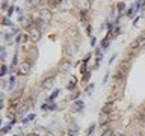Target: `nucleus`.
<instances>
[{"mask_svg":"<svg viewBox=\"0 0 145 136\" xmlns=\"http://www.w3.org/2000/svg\"><path fill=\"white\" fill-rule=\"evenodd\" d=\"M72 6H76L72 2H68V0H63V2L59 3V9L60 11H70V9H72Z\"/></svg>","mask_w":145,"mask_h":136,"instance_id":"obj_9","label":"nucleus"},{"mask_svg":"<svg viewBox=\"0 0 145 136\" xmlns=\"http://www.w3.org/2000/svg\"><path fill=\"white\" fill-rule=\"evenodd\" d=\"M116 8H118V11H120V12H122V11H125V3L124 2H120Z\"/></svg>","mask_w":145,"mask_h":136,"instance_id":"obj_19","label":"nucleus"},{"mask_svg":"<svg viewBox=\"0 0 145 136\" xmlns=\"http://www.w3.org/2000/svg\"><path fill=\"white\" fill-rule=\"evenodd\" d=\"M48 109H50V111H54V109H56V106H54L53 103H50V104H48Z\"/></svg>","mask_w":145,"mask_h":136,"instance_id":"obj_25","label":"nucleus"},{"mask_svg":"<svg viewBox=\"0 0 145 136\" xmlns=\"http://www.w3.org/2000/svg\"><path fill=\"white\" fill-rule=\"evenodd\" d=\"M71 68V63L68 62V61H62L60 63H59V70L60 71H67V70H70Z\"/></svg>","mask_w":145,"mask_h":136,"instance_id":"obj_12","label":"nucleus"},{"mask_svg":"<svg viewBox=\"0 0 145 136\" xmlns=\"http://www.w3.org/2000/svg\"><path fill=\"white\" fill-rule=\"evenodd\" d=\"M136 136H141V135H136Z\"/></svg>","mask_w":145,"mask_h":136,"instance_id":"obj_34","label":"nucleus"},{"mask_svg":"<svg viewBox=\"0 0 145 136\" xmlns=\"http://www.w3.org/2000/svg\"><path fill=\"white\" fill-rule=\"evenodd\" d=\"M89 77H91V73H85V74H83V79H82V80H83V82H88Z\"/></svg>","mask_w":145,"mask_h":136,"instance_id":"obj_22","label":"nucleus"},{"mask_svg":"<svg viewBox=\"0 0 145 136\" xmlns=\"http://www.w3.org/2000/svg\"><path fill=\"white\" fill-rule=\"evenodd\" d=\"M5 73H6V67H3V68H2V76H5Z\"/></svg>","mask_w":145,"mask_h":136,"instance_id":"obj_28","label":"nucleus"},{"mask_svg":"<svg viewBox=\"0 0 145 136\" xmlns=\"http://www.w3.org/2000/svg\"><path fill=\"white\" fill-rule=\"evenodd\" d=\"M79 135V125L77 124H71L68 129V136H77Z\"/></svg>","mask_w":145,"mask_h":136,"instance_id":"obj_10","label":"nucleus"},{"mask_svg":"<svg viewBox=\"0 0 145 136\" xmlns=\"http://www.w3.org/2000/svg\"><path fill=\"white\" fill-rule=\"evenodd\" d=\"M51 11L50 9H47V8H42V9H39L38 11V18L39 20H42V21H50L51 20Z\"/></svg>","mask_w":145,"mask_h":136,"instance_id":"obj_3","label":"nucleus"},{"mask_svg":"<svg viewBox=\"0 0 145 136\" xmlns=\"http://www.w3.org/2000/svg\"><path fill=\"white\" fill-rule=\"evenodd\" d=\"M53 82H54V77H50V79H45L42 82V89H50L53 86Z\"/></svg>","mask_w":145,"mask_h":136,"instance_id":"obj_11","label":"nucleus"},{"mask_svg":"<svg viewBox=\"0 0 145 136\" xmlns=\"http://www.w3.org/2000/svg\"><path fill=\"white\" fill-rule=\"evenodd\" d=\"M127 71H129V63L127 62H122V65L118 67V71H116V77L118 79H121L127 74Z\"/></svg>","mask_w":145,"mask_h":136,"instance_id":"obj_7","label":"nucleus"},{"mask_svg":"<svg viewBox=\"0 0 145 136\" xmlns=\"http://www.w3.org/2000/svg\"><path fill=\"white\" fill-rule=\"evenodd\" d=\"M35 133L38 135V136H48V132L45 130V129H42V127H36V129H35Z\"/></svg>","mask_w":145,"mask_h":136,"instance_id":"obj_14","label":"nucleus"},{"mask_svg":"<svg viewBox=\"0 0 145 136\" xmlns=\"http://www.w3.org/2000/svg\"><path fill=\"white\" fill-rule=\"evenodd\" d=\"M142 115H144V116H145V111H144V113H142Z\"/></svg>","mask_w":145,"mask_h":136,"instance_id":"obj_32","label":"nucleus"},{"mask_svg":"<svg viewBox=\"0 0 145 136\" xmlns=\"http://www.w3.org/2000/svg\"><path fill=\"white\" fill-rule=\"evenodd\" d=\"M42 3H47V2H45V0H30V5L32 6H39Z\"/></svg>","mask_w":145,"mask_h":136,"instance_id":"obj_16","label":"nucleus"},{"mask_svg":"<svg viewBox=\"0 0 145 136\" xmlns=\"http://www.w3.org/2000/svg\"><path fill=\"white\" fill-rule=\"evenodd\" d=\"M29 38H30L33 42L39 41V39H41V30L38 29V27H32L30 32H29Z\"/></svg>","mask_w":145,"mask_h":136,"instance_id":"obj_5","label":"nucleus"},{"mask_svg":"<svg viewBox=\"0 0 145 136\" xmlns=\"http://www.w3.org/2000/svg\"><path fill=\"white\" fill-rule=\"evenodd\" d=\"M118 33H120V27H116V29H115V30H113V36H116V35H118Z\"/></svg>","mask_w":145,"mask_h":136,"instance_id":"obj_26","label":"nucleus"},{"mask_svg":"<svg viewBox=\"0 0 145 136\" xmlns=\"http://www.w3.org/2000/svg\"><path fill=\"white\" fill-rule=\"evenodd\" d=\"M76 6L80 9L82 12H86L88 9L91 8V2H89V0H77V2H76Z\"/></svg>","mask_w":145,"mask_h":136,"instance_id":"obj_6","label":"nucleus"},{"mask_svg":"<svg viewBox=\"0 0 145 136\" xmlns=\"http://www.w3.org/2000/svg\"><path fill=\"white\" fill-rule=\"evenodd\" d=\"M142 47H145V38H144V36H138V38L130 44V49H133V50L142 49Z\"/></svg>","mask_w":145,"mask_h":136,"instance_id":"obj_4","label":"nucleus"},{"mask_svg":"<svg viewBox=\"0 0 145 136\" xmlns=\"http://www.w3.org/2000/svg\"><path fill=\"white\" fill-rule=\"evenodd\" d=\"M63 50H65L67 54H76L79 49H77V44H76V42H72L71 39H68V41L65 42V45H63Z\"/></svg>","mask_w":145,"mask_h":136,"instance_id":"obj_2","label":"nucleus"},{"mask_svg":"<svg viewBox=\"0 0 145 136\" xmlns=\"http://www.w3.org/2000/svg\"><path fill=\"white\" fill-rule=\"evenodd\" d=\"M109 121V113H106V112H101V113H100V120H98V123L100 124H106Z\"/></svg>","mask_w":145,"mask_h":136,"instance_id":"obj_13","label":"nucleus"},{"mask_svg":"<svg viewBox=\"0 0 145 136\" xmlns=\"http://www.w3.org/2000/svg\"><path fill=\"white\" fill-rule=\"evenodd\" d=\"M74 107H76V111H82V109H83V101H82V100H77L74 103Z\"/></svg>","mask_w":145,"mask_h":136,"instance_id":"obj_15","label":"nucleus"},{"mask_svg":"<svg viewBox=\"0 0 145 136\" xmlns=\"http://www.w3.org/2000/svg\"><path fill=\"white\" fill-rule=\"evenodd\" d=\"M112 136H121V135H118V133H115V135H112Z\"/></svg>","mask_w":145,"mask_h":136,"instance_id":"obj_31","label":"nucleus"},{"mask_svg":"<svg viewBox=\"0 0 145 136\" xmlns=\"http://www.w3.org/2000/svg\"><path fill=\"white\" fill-rule=\"evenodd\" d=\"M62 2H63V0H62Z\"/></svg>","mask_w":145,"mask_h":136,"instance_id":"obj_35","label":"nucleus"},{"mask_svg":"<svg viewBox=\"0 0 145 136\" xmlns=\"http://www.w3.org/2000/svg\"><path fill=\"white\" fill-rule=\"evenodd\" d=\"M76 88V79H72L71 82H70V83H68V86H67V89H70V91H72V89H74Z\"/></svg>","mask_w":145,"mask_h":136,"instance_id":"obj_18","label":"nucleus"},{"mask_svg":"<svg viewBox=\"0 0 145 136\" xmlns=\"http://www.w3.org/2000/svg\"><path fill=\"white\" fill-rule=\"evenodd\" d=\"M109 42H110V39H109V36H106V38L103 39V42H101V47L103 49H107L109 47Z\"/></svg>","mask_w":145,"mask_h":136,"instance_id":"obj_17","label":"nucleus"},{"mask_svg":"<svg viewBox=\"0 0 145 136\" xmlns=\"http://www.w3.org/2000/svg\"><path fill=\"white\" fill-rule=\"evenodd\" d=\"M112 135H113V133H112V130H106L101 136H112Z\"/></svg>","mask_w":145,"mask_h":136,"instance_id":"obj_24","label":"nucleus"},{"mask_svg":"<svg viewBox=\"0 0 145 136\" xmlns=\"http://www.w3.org/2000/svg\"><path fill=\"white\" fill-rule=\"evenodd\" d=\"M112 95L115 97V98H118V97H121L122 95V80L121 79H115V85H113V91H112Z\"/></svg>","mask_w":145,"mask_h":136,"instance_id":"obj_1","label":"nucleus"},{"mask_svg":"<svg viewBox=\"0 0 145 136\" xmlns=\"http://www.w3.org/2000/svg\"><path fill=\"white\" fill-rule=\"evenodd\" d=\"M89 2H94V0H89Z\"/></svg>","mask_w":145,"mask_h":136,"instance_id":"obj_33","label":"nucleus"},{"mask_svg":"<svg viewBox=\"0 0 145 136\" xmlns=\"http://www.w3.org/2000/svg\"><path fill=\"white\" fill-rule=\"evenodd\" d=\"M14 85H15V77L12 76L11 79H9V89H14Z\"/></svg>","mask_w":145,"mask_h":136,"instance_id":"obj_20","label":"nucleus"},{"mask_svg":"<svg viewBox=\"0 0 145 136\" xmlns=\"http://www.w3.org/2000/svg\"><path fill=\"white\" fill-rule=\"evenodd\" d=\"M29 71H30V63L29 62H21L20 68H18V74H20V76H26V74H29Z\"/></svg>","mask_w":145,"mask_h":136,"instance_id":"obj_8","label":"nucleus"},{"mask_svg":"<svg viewBox=\"0 0 145 136\" xmlns=\"http://www.w3.org/2000/svg\"><path fill=\"white\" fill-rule=\"evenodd\" d=\"M58 94H59V91H54V92H53V94L50 95V98H48V101L51 103V101H53V100H54V98H56V97H58Z\"/></svg>","mask_w":145,"mask_h":136,"instance_id":"obj_21","label":"nucleus"},{"mask_svg":"<svg viewBox=\"0 0 145 136\" xmlns=\"http://www.w3.org/2000/svg\"><path fill=\"white\" fill-rule=\"evenodd\" d=\"M141 36H144V38H145V30H144V32L141 33Z\"/></svg>","mask_w":145,"mask_h":136,"instance_id":"obj_30","label":"nucleus"},{"mask_svg":"<svg viewBox=\"0 0 145 136\" xmlns=\"http://www.w3.org/2000/svg\"><path fill=\"white\" fill-rule=\"evenodd\" d=\"M27 136H38L36 133H30V135H27Z\"/></svg>","mask_w":145,"mask_h":136,"instance_id":"obj_29","label":"nucleus"},{"mask_svg":"<svg viewBox=\"0 0 145 136\" xmlns=\"http://www.w3.org/2000/svg\"><path fill=\"white\" fill-rule=\"evenodd\" d=\"M109 111H110V106H109V104H106V106L103 107V111H101V112H106V113H109Z\"/></svg>","mask_w":145,"mask_h":136,"instance_id":"obj_23","label":"nucleus"},{"mask_svg":"<svg viewBox=\"0 0 145 136\" xmlns=\"http://www.w3.org/2000/svg\"><path fill=\"white\" fill-rule=\"evenodd\" d=\"M94 129H95V125H91V129H89V132H88V133H89V135H92V132H94Z\"/></svg>","mask_w":145,"mask_h":136,"instance_id":"obj_27","label":"nucleus"}]
</instances>
